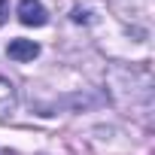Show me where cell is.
<instances>
[{
    "label": "cell",
    "mask_w": 155,
    "mask_h": 155,
    "mask_svg": "<svg viewBox=\"0 0 155 155\" xmlns=\"http://www.w3.org/2000/svg\"><path fill=\"white\" fill-rule=\"evenodd\" d=\"M18 21L28 25V28H43L49 21V12L40 0H21L18 3Z\"/></svg>",
    "instance_id": "obj_1"
},
{
    "label": "cell",
    "mask_w": 155,
    "mask_h": 155,
    "mask_svg": "<svg viewBox=\"0 0 155 155\" xmlns=\"http://www.w3.org/2000/svg\"><path fill=\"white\" fill-rule=\"evenodd\" d=\"M12 110H15V85L6 76H0V119H6Z\"/></svg>",
    "instance_id": "obj_3"
},
{
    "label": "cell",
    "mask_w": 155,
    "mask_h": 155,
    "mask_svg": "<svg viewBox=\"0 0 155 155\" xmlns=\"http://www.w3.org/2000/svg\"><path fill=\"white\" fill-rule=\"evenodd\" d=\"M6 55H9L12 61L25 64V61H34V58L40 55V46H37L34 40H25V37H18V40H9V46H6Z\"/></svg>",
    "instance_id": "obj_2"
},
{
    "label": "cell",
    "mask_w": 155,
    "mask_h": 155,
    "mask_svg": "<svg viewBox=\"0 0 155 155\" xmlns=\"http://www.w3.org/2000/svg\"><path fill=\"white\" fill-rule=\"evenodd\" d=\"M9 18V0H0V25Z\"/></svg>",
    "instance_id": "obj_4"
}]
</instances>
